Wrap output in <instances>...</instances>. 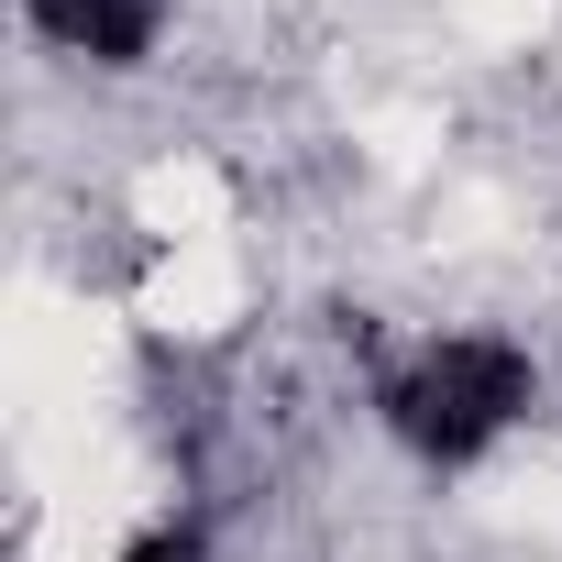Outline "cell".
Instances as JSON below:
<instances>
[{"instance_id": "6da1fadb", "label": "cell", "mask_w": 562, "mask_h": 562, "mask_svg": "<svg viewBox=\"0 0 562 562\" xmlns=\"http://www.w3.org/2000/svg\"><path fill=\"white\" fill-rule=\"evenodd\" d=\"M518 419H529V353H518V342L463 331V342H430L419 364L386 375V430H397L419 463H441V474L474 463V452H496Z\"/></svg>"}, {"instance_id": "7a4b0ae2", "label": "cell", "mask_w": 562, "mask_h": 562, "mask_svg": "<svg viewBox=\"0 0 562 562\" xmlns=\"http://www.w3.org/2000/svg\"><path fill=\"white\" fill-rule=\"evenodd\" d=\"M34 34L89 67H144L166 34V0H34Z\"/></svg>"}, {"instance_id": "3957f363", "label": "cell", "mask_w": 562, "mask_h": 562, "mask_svg": "<svg viewBox=\"0 0 562 562\" xmlns=\"http://www.w3.org/2000/svg\"><path fill=\"white\" fill-rule=\"evenodd\" d=\"M122 562H199V540H188V529H155V540H133Z\"/></svg>"}]
</instances>
